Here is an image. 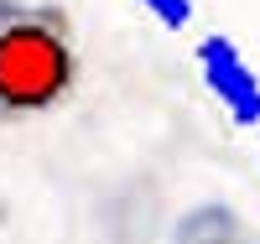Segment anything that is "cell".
Here are the masks:
<instances>
[{
  "label": "cell",
  "mask_w": 260,
  "mask_h": 244,
  "mask_svg": "<svg viewBox=\"0 0 260 244\" xmlns=\"http://www.w3.org/2000/svg\"><path fill=\"white\" fill-rule=\"evenodd\" d=\"M136 6H146V11L156 16L167 31H182V26H192V0H136Z\"/></svg>",
  "instance_id": "obj_4"
},
{
  "label": "cell",
  "mask_w": 260,
  "mask_h": 244,
  "mask_svg": "<svg viewBox=\"0 0 260 244\" xmlns=\"http://www.w3.org/2000/svg\"><path fill=\"white\" fill-rule=\"evenodd\" d=\"M198 73L234 125H260V73L245 62V52L229 37L213 31L198 42Z\"/></svg>",
  "instance_id": "obj_2"
},
{
  "label": "cell",
  "mask_w": 260,
  "mask_h": 244,
  "mask_svg": "<svg viewBox=\"0 0 260 244\" xmlns=\"http://www.w3.org/2000/svg\"><path fill=\"white\" fill-rule=\"evenodd\" d=\"M167 244H260V229L229 203H203L172 224Z\"/></svg>",
  "instance_id": "obj_3"
},
{
  "label": "cell",
  "mask_w": 260,
  "mask_h": 244,
  "mask_svg": "<svg viewBox=\"0 0 260 244\" xmlns=\"http://www.w3.org/2000/svg\"><path fill=\"white\" fill-rule=\"evenodd\" d=\"M83 57L73 16L52 0H0V125H26L62 109Z\"/></svg>",
  "instance_id": "obj_1"
}]
</instances>
